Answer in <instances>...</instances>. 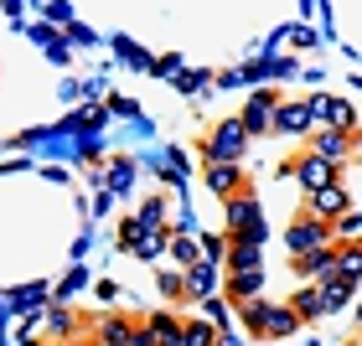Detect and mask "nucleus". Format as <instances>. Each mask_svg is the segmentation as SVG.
Masks as SVG:
<instances>
[{
	"instance_id": "nucleus-1",
	"label": "nucleus",
	"mask_w": 362,
	"mask_h": 346,
	"mask_svg": "<svg viewBox=\"0 0 362 346\" xmlns=\"http://www.w3.org/2000/svg\"><path fill=\"white\" fill-rule=\"evenodd\" d=\"M243 326H249L254 336H269V341H279V336H290L295 326H300V316H295L290 305H264V300H243Z\"/></svg>"
},
{
	"instance_id": "nucleus-2",
	"label": "nucleus",
	"mask_w": 362,
	"mask_h": 346,
	"mask_svg": "<svg viewBox=\"0 0 362 346\" xmlns=\"http://www.w3.org/2000/svg\"><path fill=\"white\" fill-rule=\"evenodd\" d=\"M249 140H254V135L243 129V119H223V124L202 140V155H207V160H243Z\"/></svg>"
},
{
	"instance_id": "nucleus-3",
	"label": "nucleus",
	"mask_w": 362,
	"mask_h": 346,
	"mask_svg": "<svg viewBox=\"0 0 362 346\" xmlns=\"http://www.w3.org/2000/svg\"><path fill=\"white\" fill-rule=\"evenodd\" d=\"M285 171L300 181L305 191H321V186H332V181H337V160H326V155L310 150V155H295V166H285Z\"/></svg>"
},
{
	"instance_id": "nucleus-4",
	"label": "nucleus",
	"mask_w": 362,
	"mask_h": 346,
	"mask_svg": "<svg viewBox=\"0 0 362 346\" xmlns=\"http://www.w3.org/2000/svg\"><path fill=\"white\" fill-rule=\"evenodd\" d=\"M321 243H332V227H326V217H316V212H300L290 227V253H305V249H321Z\"/></svg>"
},
{
	"instance_id": "nucleus-5",
	"label": "nucleus",
	"mask_w": 362,
	"mask_h": 346,
	"mask_svg": "<svg viewBox=\"0 0 362 346\" xmlns=\"http://www.w3.org/2000/svg\"><path fill=\"white\" fill-rule=\"evenodd\" d=\"M310 150L341 166V160L357 150V129H332V124H326V129H316V135H310Z\"/></svg>"
},
{
	"instance_id": "nucleus-6",
	"label": "nucleus",
	"mask_w": 362,
	"mask_h": 346,
	"mask_svg": "<svg viewBox=\"0 0 362 346\" xmlns=\"http://www.w3.org/2000/svg\"><path fill=\"white\" fill-rule=\"evenodd\" d=\"M310 119L316 124H332V129H357V109L341 104V98H310Z\"/></svg>"
},
{
	"instance_id": "nucleus-7",
	"label": "nucleus",
	"mask_w": 362,
	"mask_h": 346,
	"mask_svg": "<svg viewBox=\"0 0 362 346\" xmlns=\"http://www.w3.org/2000/svg\"><path fill=\"white\" fill-rule=\"evenodd\" d=\"M274 114H279V98L274 93H254L249 109H243V129H249V135H274Z\"/></svg>"
},
{
	"instance_id": "nucleus-8",
	"label": "nucleus",
	"mask_w": 362,
	"mask_h": 346,
	"mask_svg": "<svg viewBox=\"0 0 362 346\" xmlns=\"http://www.w3.org/2000/svg\"><path fill=\"white\" fill-rule=\"evenodd\" d=\"M316 119H310V104H279L274 114V135H290V140H305Z\"/></svg>"
},
{
	"instance_id": "nucleus-9",
	"label": "nucleus",
	"mask_w": 362,
	"mask_h": 346,
	"mask_svg": "<svg viewBox=\"0 0 362 346\" xmlns=\"http://www.w3.org/2000/svg\"><path fill=\"white\" fill-rule=\"evenodd\" d=\"M254 222H259V207H254V191L243 186L238 196H228V217H223V227H228V238H233V233H249Z\"/></svg>"
},
{
	"instance_id": "nucleus-10",
	"label": "nucleus",
	"mask_w": 362,
	"mask_h": 346,
	"mask_svg": "<svg viewBox=\"0 0 362 346\" xmlns=\"http://www.w3.org/2000/svg\"><path fill=\"white\" fill-rule=\"evenodd\" d=\"M140 336H145V346H181V316H151L140 326Z\"/></svg>"
},
{
	"instance_id": "nucleus-11",
	"label": "nucleus",
	"mask_w": 362,
	"mask_h": 346,
	"mask_svg": "<svg viewBox=\"0 0 362 346\" xmlns=\"http://www.w3.org/2000/svg\"><path fill=\"white\" fill-rule=\"evenodd\" d=\"M207 186L218 191V196H238V191H243L238 160H207Z\"/></svg>"
},
{
	"instance_id": "nucleus-12",
	"label": "nucleus",
	"mask_w": 362,
	"mask_h": 346,
	"mask_svg": "<svg viewBox=\"0 0 362 346\" xmlns=\"http://www.w3.org/2000/svg\"><path fill=\"white\" fill-rule=\"evenodd\" d=\"M337 263V249L332 243H321V249H305V253H290V269L300 274V279H316V274H326Z\"/></svg>"
},
{
	"instance_id": "nucleus-13",
	"label": "nucleus",
	"mask_w": 362,
	"mask_h": 346,
	"mask_svg": "<svg viewBox=\"0 0 362 346\" xmlns=\"http://www.w3.org/2000/svg\"><path fill=\"white\" fill-rule=\"evenodd\" d=\"M135 336H140V326H135V321L109 316V321H98V336H93V346H135Z\"/></svg>"
},
{
	"instance_id": "nucleus-14",
	"label": "nucleus",
	"mask_w": 362,
	"mask_h": 346,
	"mask_svg": "<svg viewBox=\"0 0 362 346\" xmlns=\"http://www.w3.org/2000/svg\"><path fill=\"white\" fill-rule=\"evenodd\" d=\"M228 263H233V269H259V227H249V233H233Z\"/></svg>"
},
{
	"instance_id": "nucleus-15",
	"label": "nucleus",
	"mask_w": 362,
	"mask_h": 346,
	"mask_svg": "<svg viewBox=\"0 0 362 346\" xmlns=\"http://www.w3.org/2000/svg\"><path fill=\"white\" fill-rule=\"evenodd\" d=\"M310 196H316V202H310L316 217H337V212H347V191H341L337 181H332V186H321V191H310Z\"/></svg>"
},
{
	"instance_id": "nucleus-16",
	"label": "nucleus",
	"mask_w": 362,
	"mask_h": 346,
	"mask_svg": "<svg viewBox=\"0 0 362 346\" xmlns=\"http://www.w3.org/2000/svg\"><path fill=\"white\" fill-rule=\"evenodd\" d=\"M290 310H295L300 321L321 316V310H326V294H321V285H300V290H295V300H290Z\"/></svg>"
},
{
	"instance_id": "nucleus-17",
	"label": "nucleus",
	"mask_w": 362,
	"mask_h": 346,
	"mask_svg": "<svg viewBox=\"0 0 362 346\" xmlns=\"http://www.w3.org/2000/svg\"><path fill=\"white\" fill-rule=\"evenodd\" d=\"M259 290H264V274H259V269H233V285H228V294H233L238 305L254 300Z\"/></svg>"
},
{
	"instance_id": "nucleus-18",
	"label": "nucleus",
	"mask_w": 362,
	"mask_h": 346,
	"mask_svg": "<svg viewBox=\"0 0 362 346\" xmlns=\"http://www.w3.org/2000/svg\"><path fill=\"white\" fill-rule=\"evenodd\" d=\"M181 346H218L207 321H181Z\"/></svg>"
},
{
	"instance_id": "nucleus-19",
	"label": "nucleus",
	"mask_w": 362,
	"mask_h": 346,
	"mask_svg": "<svg viewBox=\"0 0 362 346\" xmlns=\"http://www.w3.org/2000/svg\"><path fill=\"white\" fill-rule=\"evenodd\" d=\"M171 249H176V258H181V263H187V269H192V263H197V249H192V238H171Z\"/></svg>"
},
{
	"instance_id": "nucleus-20",
	"label": "nucleus",
	"mask_w": 362,
	"mask_h": 346,
	"mask_svg": "<svg viewBox=\"0 0 362 346\" xmlns=\"http://www.w3.org/2000/svg\"><path fill=\"white\" fill-rule=\"evenodd\" d=\"M160 290H166V294H171V300H176V294H192L187 285H181V274H166V279H160Z\"/></svg>"
},
{
	"instance_id": "nucleus-21",
	"label": "nucleus",
	"mask_w": 362,
	"mask_h": 346,
	"mask_svg": "<svg viewBox=\"0 0 362 346\" xmlns=\"http://www.w3.org/2000/svg\"><path fill=\"white\" fill-rule=\"evenodd\" d=\"M73 331V316H52V336H68Z\"/></svg>"
}]
</instances>
